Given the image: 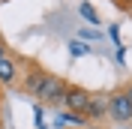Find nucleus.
I'll list each match as a JSON object with an SVG mask.
<instances>
[{"label": "nucleus", "mask_w": 132, "mask_h": 129, "mask_svg": "<svg viewBox=\"0 0 132 129\" xmlns=\"http://www.w3.org/2000/svg\"><path fill=\"white\" fill-rule=\"evenodd\" d=\"M66 90H69V81L57 72H48V78L42 81L39 93H36V102L42 108H63V99H66Z\"/></svg>", "instance_id": "f257e3e1"}, {"label": "nucleus", "mask_w": 132, "mask_h": 129, "mask_svg": "<svg viewBox=\"0 0 132 129\" xmlns=\"http://www.w3.org/2000/svg\"><path fill=\"white\" fill-rule=\"evenodd\" d=\"M45 78H48V69H45L42 63H36V60H27L24 72H21V81H18V90L36 99V93H39V87H42Z\"/></svg>", "instance_id": "f03ea898"}, {"label": "nucleus", "mask_w": 132, "mask_h": 129, "mask_svg": "<svg viewBox=\"0 0 132 129\" xmlns=\"http://www.w3.org/2000/svg\"><path fill=\"white\" fill-rule=\"evenodd\" d=\"M108 117L114 123H129L132 120V99L126 93V87H117L108 93Z\"/></svg>", "instance_id": "7ed1b4c3"}, {"label": "nucleus", "mask_w": 132, "mask_h": 129, "mask_svg": "<svg viewBox=\"0 0 132 129\" xmlns=\"http://www.w3.org/2000/svg\"><path fill=\"white\" fill-rule=\"evenodd\" d=\"M24 63H27V57H18L15 51L0 60V90H3V87H15L18 81H21Z\"/></svg>", "instance_id": "20e7f679"}, {"label": "nucleus", "mask_w": 132, "mask_h": 129, "mask_svg": "<svg viewBox=\"0 0 132 129\" xmlns=\"http://www.w3.org/2000/svg\"><path fill=\"white\" fill-rule=\"evenodd\" d=\"M90 90L78 87V84H69V90H66V99H63V111L75 114V117H84L87 120V105H90Z\"/></svg>", "instance_id": "39448f33"}, {"label": "nucleus", "mask_w": 132, "mask_h": 129, "mask_svg": "<svg viewBox=\"0 0 132 129\" xmlns=\"http://www.w3.org/2000/svg\"><path fill=\"white\" fill-rule=\"evenodd\" d=\"M102 117H108V93H93L87 105V123H96Z\"/></svg>", "instance_id": "423d86ee"}, {"label": "nucleus", "mask_w": 132, "mask_h": 129, "mask_svg": "<svg viewBox=\"0 0 132 129\" xmlns=\"http://www.w3.org/2000/svg\"><path fill=\"white\" fill-rule=\"evenodd\" d=\"M69 54H72V57H84V54H90V45L81 42V39H72V42H69Z\"/></svg>", "instance_id": "0eeeda50"}, {"label": "nucleus", "mask_w": 132, "mask_h": 129, "mask_svg": "<svg viewBox=\"0 0 132 129\" xmlns=\"http://www.w3.org/2000/svg\"><path fill=\"white\" fill-rule=\"evenodd\" d=\"M78 12H81V18H84V21H90V24H99V12L90 6V3H81V6H78Z\"/></svg>", "instance_id": "6e6552de"}, {"label": "nucleus", "mask_w": 132, "mask_h": 129, "mask_svg": "<svg viewBox=\"0 0 132 129\" xmlns=\"http://www.w3.org/2000/svg\"><path fill=\"white\" fill-rule=\"evenodd\" d=\"M81 39H99V30H81Z\"/></svg>", "instance_id": "1a4fd4ad"}, {"label": "nucleus", "mask_w": 132, "mask_h": 129, "mask_svg": "<svg viewBox=\"0 0 132 129\" xmlns=\"http://www.w3.org/2000/svg\"><path fill=\"white\" fill-rule=\"evenodd\" d=\"M117 6H120V9H126V12L132 15V0H117Z\"/></svg>", "instance_id": "9d476101"}, {"label": "nucleus", "mask_w": 132, "mask_h": 129, "mask_svg": "<svg viewBox=\"0 0 132 129\" xmlns=\"http://www.w3.org/2000/svg\"><path fill=\"white\" fill-rule=\"evenodd\" d=\"M9 54H12V51H9V48H6V42L0 39V60H3V57H9Z\"/></svg>", "instance_id": "9b49d317"}, {"label": "nucleus", "mask_w": 132, "mask_h": 129, "mask_svg": "<svg viewBox=\"0 0 132 129\" xmlns=\"http://www.w3.org/2000/svg\"><path fill=\"white\" fill-rule=\"evenodd\" d=\"M0 120H3V90H0Z\"/></svg>", "instance_id": "f8f14e48"}, {"label": "nucleus", "mask_w": 132, "mask_h": 129, "mask_svg": "<svg viewBox=\"0 0 132 129\" xmlns=\"http://www.w3.org/2000/svg\"><path fill=\"white\" fill-rule=\"evenodd\" d=\"M123 87H126V93H129V99H132V84H123Z\"/></svg>", "instance_id": "ddd939ff"}, {"label": "nucleus", "mask_w": 132, "mask_h": 129, "mask_svg": "<svg viewBox=\"0 0 132 129\" xmlns=\"http://www.w3.org/2000/svg\"><path fill=\"white\" fill-rule=\"evenodd\" d=\"M0 126H3V120H0Z\"/></svg>", "instance_id": "4468645a"}]
</instances>
